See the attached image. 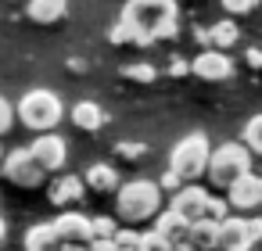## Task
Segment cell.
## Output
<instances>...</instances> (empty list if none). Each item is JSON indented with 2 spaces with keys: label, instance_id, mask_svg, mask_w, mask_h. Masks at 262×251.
Returning a JSON list of instances; mask_svg holds the SVG:
<instances>
[{
  "label": "cell",
  "instance_id": "6da1fadb",
  "mask_svg": "<svg viewBox=\"0 0 262 251\" xmlns=\"http://www.w3.org/2000/svg\"><path fill=\"white\" fill-rule=\"evenodd\" d=\"M122 18H129L147 40L176 33V0H129Z\"/></svg>",
  "mask_w": 262,
  "mask_h": 251
},
{
  "label": "cell",
  "instance_id": "7a4b0ae2",
  "mask_svg": "<svg viewBox=\"0 0 262 251\" xmlns=\"http://www.w3.org/2000/svg\"><path fill=\"white\" fill-rule=\"evenodd\" d=\"M119 215L126 222H144V219H155L158 208H162V187L151 183V179H133L126 187H119V201H115Z\"/></svg>",
  "mask_w": 262,
  "mask_h": 251
},
{
  "label": "cell",
  "instance_id": "3957f363",
  "mask_svg": "<svg viewBox=\"0 0 262 251\" xmlns=\"http://www.w3.org/2000/svg\"><path fill=\"white\" fill-rule=\"evenodd\" d=\"M15 115H18L22 126H29V129H54V126L61 122L65 108H61L58 94H51V90H29V94L18 101Z\"/></svg>",
  "mask_w": 262,
  "mask_h": 251
},
{
  "label": "cell",
  "instance_id": "277c9868",
  "mask_svg": "<svg viewBox=\"0 0 262 251\" xmlns=\"http://www.w3.org/2000/svg\"><path fill=\"white\" fill-rule=\"evenodd\" d=\"M251 169V147L248 144H219L215 151H212V158H208V176H212V183L215 187H230L237 176H244Z\"/></svg>",
  "mask_w": 262,
  "mask_h": 251
},
{
  "label": "cell",
  "instance_id": "5b68a950",
  "mask_svg": "<svg viewBox=\"0 0 262 251\" xmlns=\"http://www.w3.org/2000/svg\"><path fill=\"white\" fill-rule=\"evenodd\" d=\"M208 158H212L208 136H205V133H190V136H183V140L172 147L169 169H176V172L190 183V179H198L201 172H208Z\"/></svg>",
  "mask_w": 262,
  "mask_h": 251
},
{
  "label": "cell",
  "instance_id": "8992f818",
  "mask_svg": "<svg viewBox=\"0 0 262 251\" xmlns=\"http://www.w3.org/2000/svg\"><path fill=\"white\" fill-rule=\"evenodd\" d=\"M4 176L11 183H18V187H40L43 176H47V169L33 158L29 147H15L11 154H4Z\"/></svg>",
  "mask_w": 262,
  "mask_h": 251
},
{
  "label": "cell",
  "instance_id": "52a82bcc",
  "mask_svg": "<svg viewBox=\"0 0 262 251\" xmlns=\"http://www.w3.org/2000/svg\"><path fill=\"white\" fill-rule=\"evenodd\" d=\"M226 201H230V208H237V212L258 208V204H262V176H255L251 169H248L244 176H237V179L226 187Z\"/></svg>",
  "mask_w": 262,
  "mask_h": 251
},
{
  "label": "cell",
  "instance_id": "ba28073f",
  "mask_svg": "<svg viewBox=\"0 0 262 251\" xmlns=\"http://www.w3.org/2000/svg\"><path fill=\"white\" fill-rule=\"evenodd\" d=\"M29 151H33V158L47 169V172H58L61 165H65V154H69V144L58 136V133H40L33 144H29Z\"/></svg>",
  "mask_w": 262,
  "mask_h": 251
},
{
  "label": "cell",
  "instance_id": "9c48e42d",
  "mask_svg": "<svg viewBox=\"0 0 262 251\" xmlns=\"http://www.w3.org/2000/svg\"><path fill=\"white\" fill-rule=\"evenodd\" d=\"M54 230L65 244H90L94 240V222H90V215H79V212H61L54 219Z\"/></svg>",
  "mask_w": 262,
  "mask_h": 251
},
{
  "label": "cell",
  "instance_id": "30bf717a",
  "mask_svg": "<svg viewBox=\"0 0 262 251\" xmlns=\"http://www.w3.org/2000/svg\"><path fill=\"white\" fill-rule=\"evenodd\" d=\"M190 72L201 76V79H208V83H219V79H226V76L233 72V61L215 47V51H201V54L190 61Z\"/></svg>",
  "mask_w": 262,
  "mask_h": 251
},
{
  "label": "cell",
  "instance_id": "8fae6325",
  "mask_svg": "<svg viewBox=\"0 0 262 251\" xmlns=\"http://www.w3.org/2000/svg\"><path fill=\"white\" fill-rule=\"evenodd\" d=\"M215 247H219V251H248V247H251V237H248V219H241V215H226V219L219 222Z\"/></svg>",
  "mask_w": 262,
  "mask_h": 251
},
{
  "label": "cell",
  "instance_id": "7c38bea8",
  "mask_svg": "<svg viewBox=\"0 0 262 251\" xmlns=\"http://www.w3.org/2000/svg\"><path fill=\"white\" fill-rule=\"evenodd\" d=\"M205 204H208V190L205 187H180L172 194V212H180L187 222L205 219Z\"/></svg>",
  "mask_w": 262,
  "mask_h": 251
},
{
  "label": "cell",
  "instance_id": "4fadbf2b",
  "mask_svg": "<svg viewBox=\"0 0 262 251\" xmlns=\"http://www.w3.org/2000/svg\"><path fill=\"white\" fill-rule=\"evenodd\" d=\"M155 230L176 247V244H187V233H190V222L180 215V212H162V215H155Z\"/></svg>",
  "mask_w": 262,
  "mask_h": 251
},
{
  "label": "cell",
  "instance_id": "5bb4252c",
  "mask_svg": "<svg viewBox=\"0 0 262 251\" xmlns=\"http://www.w3.org/2000/svg\"><path fill=\"white\" fill-rule=\"evenodd\" d=\"M61 237L54 230V222H36L26 233V251H61Z\"/></svg>",
  "mask_w": 262,
  "mask_h": 251
},
{
  "label": "cell",
  "instance_id": "9a60e30c",
  "mask_svg": "<svg viewBox=\"0 0 262 251\" xmlns=\"http://www.w3.org/2000/svg\"><path fill=\"white\" fill-rule=\"evenodd\" d=\"M215 237H219V222H212V219H198V222H190L187 244H190L194 251H215Z\"/></svg>",
  "mask_w": 262,
  "mask_h": 251
},
{
  "label": "cell",
  "instance_id": "2e32d148",
  "mask_svg": "<svg viewBox=\"0 0 262 251\" xmlns=\"http://www.w3.org/2000/svg\"><path fill=\"white\" fill-rule=\"evenodd\" d=\"M72 122H76V129L94 133V129L104 126V108H101L97 101H79V104L72 108Z\"/></svg>",
  "mask_w": 262,
  "mask_h": 251
},
{
  "label": "cell",
  "instance_id": "e0dca14e",
  "mask_svg": "<svg viewBox=\"0 0 262 251\" xmlns=\"http://www.w3.org/2000/svg\"><path fill=\"white\" fill-rule=\"evenodd\" d=\"M65 8H69V0H29V18L33 22H40V26H51V22H58L61 15H65Z\"/></svg>",
  "mask_w": 262,
  "mask_h": 251
},
{
  "label": "cell",
  "instance_id": "ac0fdd59",
  "mask_svg": "<svg viewBox=\"0 0 262 251\" xmlns=\"http://www.w3.org/2000/svg\"><path fill=\"white\" fill-rule=\"evenodd\" d=\"M83 187H86V179H79V176H61V179L51 187V201H54V204L79 201V197H83Z\"/></svg>",
  "mask_w": 262,
  "mask_h": 251
},
{
  "label": "cell",
  "instance_id": "d6986e66",
  "mask_svg": "<svg viewBox=\"0 0 262 251\" xmlns=\"http://www.w3.org/2000/svg\"><path fill=\"white\" fill-rule=\"evenodd\" d=\"M108 36H112V43H137V47H147V43H151V40H147V36H144L129 18H119V22L112 26V33H108Z\"/></svg>",
  "mask_w": 262,
  "mask_h": 251
},
{
  "label": "cell",
  "instance_id": "ffe728a7",
  "mask_svg": "<svg viewBox=\"0 0 262 251\" xmlns=\"http://www.w3.org/2000/svg\"><path fill=\"white\" fill-rule=\"evenodd\" d=\"M237 40H241V29H237V22H230V18H223V22H215V26L208 29V43H215L219 51L233 47Z\"/></svg>",
  "mask_w": 262,
  "mask_h": 251
},
{
  "label": "cell",
  "instance_id": "44dd1931",
  "mask_svg": "<svg viewBox=\"0 0 262 251\" xmlns=\"http://www.w3.org/2000/svg\"><path fill=\"white\" fill-rule=\"evenodd\" d=\"M86 187H94V190H115V187H119V176H115L112 165L97 162V165L86 169Z\"/></svg>",
  "mask_w": 262,
  "mask_h": 251
},
{
  "label": "cell",
  "instance_id": "7402d4cb",
  "mask_svg": "<svg viewBox=\"0 0 262 251\" xmlns=\"http://www.w3.org/2000/svg\"><path fill=\"white\" fill-rule=\"evenodd\" d=\"M115 244H119V251H144V233H137V230H115V237H112Z\"/></svg>",
  "mask_w": 262,
  "mask_h": 251
},
{
  "label": "cell",
  "instance_id": "603a6c76",
  "mask_svg": "<svg viewBox=\"0 0 262 251\" xmlns=\"http://www.w3.org/2000/svg\"><path fill=\"white\" fill-rule=\"evenodd\" d=\"M244 144H248L255 154H262V115L248 119V126H244Z\"/></svg>",
  "mask_w": 262,
  "mask_h": 251
},
{
  "label": "cell",
  "instance_id": "cb8c5ba5",
  "mask_svg": "<svg viewBox=\"0 0 262 251\" xmlns=\"http://www.w3.org/2000/svg\"><path fill=\"white\" fill-rule=\"evenodd\" d=\"M230 215V201H223V197H212L208 194V204H205V219H212V222H223Z\"/></svg>",
  "mask_w": 262,
  "mask_h": 251
},
{
  "label": "cell",
  "instance_id": "d4e9b609",
  "mask_svg": "<svg viewBox=\"0 0 262 251\" xmlns=\"http://www.w3.org/2000/svg\"><path fill=\"white\" fill-rule=\"evenodd\" d=\"M122 72H126V79H137V83H155V76H158L155 65H144V61L140 65H126Z\"/></svg>",
  "mask_w": 262,
  "mask_h": 251
},
{
  "label": "cell",
  "instance_id": "484cf974",
  "mask_svg": "<svg viewBox=\"0 0 262 251\" xmlns=\"http://www.w3.org/2000/svg\"><path fill=\"white\" fill-rule=\"evenodd\" d=\"M90 222H94V237H115V230H119L115 219H108V215H94Z\"/></svg>",
  "mask_w": 262,
  "mask_h": 251
},
{
  "label": "cell",
  "instance_id": "4316f807",
  "mask_svg": "<svg viewBox=\"0 0 262 251\" xmlns=\"http://www.w3.org/2000/svg\"><path fill=\"white\" fill-rule=\"evenodd\" d=\"M15 119H18V115H15V108H11V101H8V97H0V133H8Z\"/></svg>",
  "mask_w": 262,
  "mask_h": 251
},
{
  "label": "cell",
  "instance_id": "83f0119b",
  "mask_svg": "<svg viewBox=\"0 0 262 251\" xmlns=\"http://www.w3.org/2000/svg\"><path fill=\"white\" fill-rule=\"evenodd\" d=\"M255 4H258V0H223V8H226L230 15H248Z\"/></svg>",
  "mask_w": 262,
  "mask_h": 251
},
{
  "label": "cell",
  "instance_id": "f1b7e54d",
  "mask_svg": "<svg viewBox=\"0 0 262 251\" xmlns=\"http://www.w3.org/2000/svg\"><path fill=\"white\" fill-rule=\"evenodd\" d=\"M180 183H183V176H180L176 169H169V172H165V176L158 179V187H162V190H172V194L180 190Z\"/></svg>",
  "mask_w": 262,
  "mask_h": 251
},
{
  "label": "cell",
  "instance_id": "f546056e",
  "mask_svg": "<svg viewBox=\"0 0 262 251\" xmlns=\"http://www.w3.org/2000/svg\"><path fill=\"white\" fill-rule=\"evenodd\" d=\"M115 151H119L122 158H129V162H137V158H140V154H144L147 147H144V144H119Z\"/></svg>",
  "mask_w": 262,
  "mask_h": 251
},
{
  "label": "cell",
  "instance_id": "4dcf8cb0",
  "mask_svg": "<svg viewBox=\"0 0 262 251\" xmlns=\"http://www.w3.org/2000/svg\"><path fill=\"white\" fill-rule=\"evenodd\" d=\"M248 237H251V244H258V240H262V215L248 219Z\"/></svg>",
  "mask_w": 262,
  "mask_h": 251
},
{
  "label": "cell",
  "instance_id": "1f68e13d",
  "mask_svg": "<svg viewBox=\"0 0 262 251\" xmlns=\"http://www.w3.org/2000/svg\"><path fill=\"white\" fill-rule=\"evenodd\" d=\"M187 72H190V65H187V61H180V58H176V61H172V76H187Z\"/></svg>",
  "mask_w": 262,
  "mask_h": 251
},
{
  "label": "cell",
  "instance_id": "d6a6232c",
  "mask_svg": "<svg viewBox=\"0 0 262 251\" xmlns=\"http://www.w3.org/2000/svg\"><path fill=\"white\" fill-rule=\"evenodd\" d=\"M248 65H255V69H262V51H248Z\"/></svg>",
  "mask_w": 262,
  "mask_h": 251
},
{
  "label": "cell",
  "instance_id": "836d02e7",
  "mask_svg": "<svg viewBox=\"0 0 262 251\" xmlns=\"http://www.w3.org/2000/svg\"><path fill=\"white\" fill-rule=\"evenodd\" d=\"M4 233H8V226H4V219H0V240H4Z\"/></svg>",
  "mask_w": 262,
  "mask_h": 251
},
{
  "label": "cell",
  "instance_id": "e575fe53",
  "mask_svg": "<svg viewBox=\"0 0 262 251\" xmlns=\"http://www.w3.org/2000/svg\"><path fill=\"white\" fill-rule=\"evenodd\" d=\"M0 165H4V151H0Z\"/></svg>",
  "mask_w": 262,
  "mask_h": 251
}]
</instances>
